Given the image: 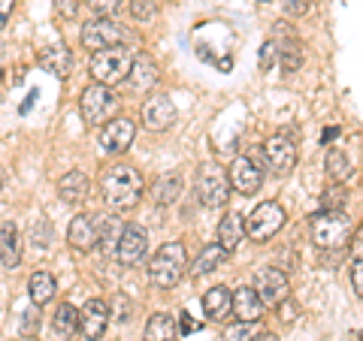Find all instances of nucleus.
Here are the masks:
<instances>
[{
    "mask_svg": "<svg viewBox=\"0 0 363 341\" xmlns=\"http://www.w3.org/2000/svg\"><path fill=\"white\" fill-rule=\"evenodd\" d=\"M30 238H33V245H37V248H49V242H52V226L45 224V221H37V224H33V230H30Z\"/></svg>",
    "mask_w": 363,
    "mask_h": 341,
    "instance_id": "nucleus-39",
    "label": "nucleus"
},
{
    "mask_svg": "<svg viewBox=\"0 0 363 341\" xmlns=\"http://www.w3.org/2000/svg\"><path fill=\"white\" fill-rule=\"evenodd\" d=\"M133 61H136V54L130 45H112V49L94 52V58H91V76L97 79V85L112 88L130 76Z\"/></svg>",
    "mask_w": 363,
    "mask_h": 341,
    "instance_id": "nucleus-2",
    "label": "nucleus"
},
{
    "mask_svg": "<svg viewBox=\"0 0 363 341\" xmlns=\"http://www.w3.org/2000/svg\"><path fill=\"white\" fill-rule=\"evenodd\" d=\"M182 197V175L179 173H164V175H157V181L152 185V200H155V206H173V202Z\"/></svg>",
    "mask_w": 363,
    "mask_h": 341,
    "instance_id": "nucleus-23",
    "label": "nucleus"
},
{
    "mask_svg": "<svg viewBox=\"0 0 363 341\" xmlns=\"http://www.w3.org/2000/svg\"><path fill=\"white\" fill-rule=\"evenodd\" d=\"M255 341H279V335H272V333H260Z\"/></svg>",
    "mask_w": 363,
    "mask_h": 341,
    "instance_id": "nucleus-48",
    "label": "nucleus"
},
{
    "mask_svg": "<svg viewBox=\"0 0 363 341\" xmlns=\"http://www.w3.org/2000/svg\"><path fill=\"white\" fill-rule=\"evenodd\" d=\"M194 187H197V200L206 209H221L230 200V175L218 163H203Z\"/></svg>",
    "mask_w": 363,
    "mask_h": 341,
    "instance_id": "nucleus-5",
    "label": "nucleus"
},
{
    "mask_svg": "<svg viewBox=\"0 0 363 341\" xmlns=\"http://www.w3.org/2000/svg\"><path fill=\"white\" fill-rule=\"evenodd\" d=\"M281 45V42H279ZM281 70L285 73H297L300 67H303V49H300V42L297 40H291V42H285L281 45Z\"/></svg>",
    "mask_w": 363,
    "mask_h": 341,
    "instance_id": "nucleus-31",
    "label": "nucleus"
},
{
    "mask_svg": "<svg viewBox=\"0 0 363 341\" xmlns=\"http://www.w3.org/2000/svg\"><path fill=\"white\" fill-rule=\"evenodd\" d=\"M230 185L240 193H257L260 185H264V173L255 157H236L230 163Z\"/></svg>",
    "mask_w": 363,
    "mask_h": 341,
    "instance_id": "nucleus-15",
    "label": "nucleus"
},
{
    "mask_svg": "<svg viewBox=\"0 0 363 341\" xmlns=\"http://www.w3.org/2000/svg\"><path fill=\"white\" fill-rule=\"evenodd\" d=\"M230 305H233V293L227 287H212L203 296V311H206L209 320H224L230 314Z\"/></svg>",
    "mask_w": 363,
    "mask_h": 341,
    "instance_id": "nucleus-26",
    "label": "nucleus"
},
{
    "mask_svg": "<svg viewBox=\"0 0 363 341\" xmlns=\"http://www.w3.org/2000/svg\"><path fill=\"white\" fill-rule=\"evenodd\" d=\"M143 124L155 133H164L176 124V106L173 100L164 97V94H155L143 103Z\"/></svg>",
    "mask_w": 363,
    "mask_h": 341,
    "instance_id": "nucleus-13",
    "label": "nucleus"
},
{
    "mask_svg": "<svg viewBox=\"0 0 363 341\" xmlns=\"http://www.w3.org/2000/svg\"><path fill=\"white\" fill-rule=\"evenodd\" d=\"M188 269V251L182 242H167L164 248H157V254L152 257L149 263V278L152 284H157V287H176V284L182 281V275H185Z\"/></svg>",
    "mask_w": 363,
    "mask_h": 341,
    "instance_id": "nucleus-3",
    "label": "nucleus"
},
{
    "mask_svg": "<svg viewBox=\"0 0 363 341\" xmlns=\"http://www.w3.org/2000/svg\"><path fill=\"white\" fill-rule=\"evenodd\" d=\"M345 206V185H330L324 190V212H342Z\"/></svg>",
    "mask_w": 363,
    "mask_h": 341,
    "instance_id": "nucleus-33",
    "label": "nucleus"
},
{
    "mask_svg": "<svg viewBox=\"0 0 363 341\" xmlns=\"http://www.w3.org/2000/svg\"><path fill=\"white\" fill-rule=\"evenodd\" d=\"M109 305L104 299H88L82 308H79V333L88 341H100L109 326Z\"/></svg>",
    "mask_w": 363,
    "mask_h": 341,
    "instance_id": "nucleus-10",
    "label": "nucleus"
},
{
    "mask_svg": "<svg viewBox=\"0 0 363 341\" xmlns=\"http://www.w3.org/2000/svg\"><path fill=\"white\" fill-rule=\"evenodd\" d=\"M264 161L272 175H288L297 166V149H294V142L285 139V136H269L264 145Z\"/></svg>",
    "mask_w": 363,
    "mask_h": 341,
    "instance_id": "nucleus-11",
    "label": "nucleus"
},
{
    "mask_svg": "<svg viewBox=\"0 0 363 341\" xmlns=\"http://www.w3.org/2000/svg\"><path fill=\"white\" fill-rule=\"evenodd\" d=\"M264 308H267V305L260 302V296L255 293V287H240V290H233V305H230V311H233V317H240L242 323H257L260 317H264Z\"/></svg>",
    "mask_w": 363,
    "mask_h": 341,
    "instance_id": "nucleus-16",
    "label": "nucleus"
},
{
    "mask_svg": "<svg viewBox=\"0 0 363 341\" xmlns=\"http://www.w3.org/2000/svg\"><path fill=\"white\" fill-rule=\"evenodd\" d=\"M40 67L45 73L58 76V79H67L73 70V54L70 49H67L64 42H55V45H45V49H40Z\"/></svg>",
    "mask_w": 363,
    "mask_h": 341,
    "instance_id": "nucleus-17",
    "label": "nucleus"
},
{
    "mask_svg": "<svg viewBox=\"0 0 363 341\" xmlns=\"http://www.w3.org/2000/svg\"><path fill=\"white\" fill-rule=\"evenodd\" d=\"M79 109H82V118L88 124H104L112 112L118 109V100L106 85L94 82V85H88L82 91V97H79Z\"/></svg>",
    "mask_w": 363,
    "mask_h": 341,
    "instance_id": "nucleus-8",
    "label": "nucleus"
},
{
    "mask_svg": "<svg viewBox=\"0 0 363 341\" xmlns=\"http://www.w3.org/2000/svg\"><path fill=\"white\" fill-rule=\"evenodd\" d=\"M309 4L312 0H281V13H285L288 18H303L306 13H309Z\"/></svg>",
    "mask_w": 363,
    "mask_h": 341,
    "instance_id": "nucleus-38",
    "label": "nucleus"
},
{
    "mask_svg": "<svg viewBox=\"0 0 363 341\" xmlns=\"http://www.w3.org/2000/svg\"><path fill=\"white\" fill-rule=\"evenodd\" d=\"M157 9V0H130V16L136 21H149Z\"/></svg>",
    "mask_w": 363,
    "mask_h": 341,
    "instance_id": "nucleus-35",
    "label": "nucleus"
},
{
    "mask_svg": "<svg viewBox=\"0 0 363 341\" xmlns=\"http://www.w3.org/2000/svg\"><path fill=\"white\" fill-rule=\"evenodd\" d=\"M336 136H339V127H327V130L321 133V139H324V142H333Z\"/></svg>",
    "mask_w": 363,
    "mask_h": 341,
    "instance_id": "nucleus-46",
    "label": "nucleus"
},
{
    "mask_svg": "<svg viewBox=\"0 0 363 341\" xmlns=\"http://www.w3.org/2000/svg\"><path fill=\"white\" fill-rule=\"evenodd\" d=\"M276 308L281 311V320H285V323H294V314H297V308H294V302H281V305H276Z\"/></svg>",
    "mask_w": 363,
    "mask_h": 341,
    "instance_id": "nucleus-45",
    "label": "nucleus"
},
{
    "mask_svg": "<svg viewBox=\"0 0 363 341\" xmlns=\"http://www.w3.org/2000/svg\"><path fill=\"white\" fill-rule=\"evenodd\" d=\"M360 341H363V333H360Z\"/></svg>",
    "mask_w": 363,
    "mask_h": 341,
    "instance_id": "nucleus-50",
    "label": "nucleus"
},
{
    "mask_svg": "<svg viewBox=\"0 0 363 341\" xmlns=\"http://www.w3.org/2000/svg\"><path fill=\"white\" fill-rule=\"evenodd\" d=\"M55 4H58V13L64 16V18H76L79 16V0H55Z\"/></svg>",
    "mask_w": 363,
    "mask_h": 341,
    "instance_id": "nucleus-41",
    "label": "nucleus"
},
{
    "mask_svg": "<svg viewBox=\"0 0 363 341\" xmlns=\"http://www.w3.org/2000/svg\"><path fill=\"white\" fill-rule=\"evenodd\" d=\"M13 9H16V0H0V30L6 28V21H9V16H13Z\"/></svg>",
    "mask_w": 363,
    "mask_h": 341,
    "instance_id": "nucleus-43",
    "label": "nucleus"
},
{
    "mask_svg": "<svg viewBox=\"0 0 363 341\" xmlns=\"http://www.w3.org/2000/svg\"><path fill=\"white\" fill-rule=\"evenodd\" d=\"M94 224H97V245H100V251H104L106 257H109V254L116 257L118 242H121V233H124V224L116 218V214H104V218H94Z\"/></svg>",
    "mask_w": 363,
    "mask_h": 341,
    "instance_id": "nucleus-19",
    "label": "nucleus"
},
{
    "mask_svg": "<svg viewBox=\"0 0 363 341\" xmlns=\"http://www.w3.org/2000/svg\"><path fill=\"white\" fill-rule=\"evenodd\" d=\"M133 139H136V127L128 118H116V121L104 124V130H100V145H104V151H109V154L128 151Z\"/></svg>",
    "mask_w": 363,
    "mask_h": 341,
    "instance_id": "nucleus-14",
    "label": "nucleus"
},
{
    "mask_svg": "<svg viewBox=\"0 0 363 341\" xmlns=\"http://www.w3.org/2000/svg\"><path fill=\"white\" fill-rule=\"evenodd\" d=\"M227 260V251L221 245H206L200 251V257H197V263H194V269H191V275L194 278H203V275H209V272H215L221 263Z\"/></svg>",
    "mask_w": 363,
    "mask_h": 341,
    "instance_id": "nucleus-29",
    "label": "nucleus"
},
{
    "mask_svg": "<svg viewBox=\"0 0 363 341\" xmlns=\"http://www.w3.org/2000/svg\"><path fill=\"white\" fill-rule=\"evenodd\" d=\"M67 242H70L76 251H91L97 245V224L91 214H76L70 221V230H67Z\"/></svg>",
    "mask_w": 363,
    "mask_h": 341,
    "instance_id": "nucleus-18",
    "label": "nucleus"
},
{
    "mask_svg": "<svg viewBox=\"0 0 363 341\" xmlns=\"http://www.w3.org/2000/svg\"><path fill=\"white\" fill-rule=\"evenodd\" d=\"M257 335H260V320L257 323L236 320L230 329H224V341H255Z\"/></svg>",
    "mask_w": 363,
    "mask_h": 341,
    "instance_id": "nucleus-32",
    "label": "nucleus"
},
{
    "mask_svg": "<svg viewBox=\"0 0 363 341\" xmlns=\"http://www.w3.org/2000/svg\"><path fill=\"white\" fill-rule=\"evenodd\" d=\"M176 326H179V333H182V335H188V333H197V329H200V323H194V320H191L188 314H182V320H179Z\"/></svg>",
    "mask_w": 363,
    "mask_h": 341,
    "instance_id": "nucleus-44",
    "label": "nucleus"
},
{
    "mask_svg": "<svg viewBox=\"0 0 363 341\" xmlns=\"http://www.w3.org/2000/svg\"><path fill=\"white\" fill-rule=\"evenodd\" d=\"M351 218L345 212H318L312 218V242L321 251H339L351 242Z\"/></svg>",
    "mask_w": 363,
    "mask_h": 341,
    "instance_id": "nucleus-4",
    "label": "nucleus"
},
{
    "mask_svg": "<svg viewBox=\"0 0 363 341\" xmlns=\"http://www.w3.org/2000/svg\"><path fill=\"white\" fill-rule=\"evenodd\" d=\"M351 287L363 299V260H354V266H351Z\"/></svg>",
    "mask_w": 363,
    "mask_h": 341,
    "instance_id": "nucleus-40",
    "label": "nucleus"
},
{
    "mask_svg": "<svg viewBox=\"0 0 363 341\" xmlns=\"http://www.w3.org/2000/svg\"><path fill=\"white\" fill-rule=\"evenodd\" d=\"M279 54H281V45L276 42V40H267L264 45H260V70H272L276 67V61H279Z\"/></svg>",
    "mask_w": 363,
    "mask_h": 341,
    "instance_id": "nucleus-34",
    "label": "nucleus"
},
{
    "mask_svg": "<svg viewBox=\"0 0 363 341\" xmlns=\"http://www.w3.org/2000/svg\"><path fill=\"white\" fill-rule=\"evenodd\" d=\"M351 161H348V154L342 149H330L327 151V178L333 181V185H345V181L351 178Z\"/></svg>",
    "mask_w": 363,
    "mask_h": 341,
    "instance_id": "nucleus-28",
    "label": "nucleus"
},
{
    "mask_svg": "<svg viewBox=\"0 0 363 341\" xmlns=\"http://www.w3.org/2000/svg\"><path fill=\"white\" fill-rule=\"evenodd\" d=\"M28 293H30V302L33 305H45L55 296V278L49 272H33L28 278Z\"/></svg>",
    "mask_w": 363,
    "mask_h": 341,
    "instance_id": "nucleus-30",
    "label": "nucleus"
},
{
    "mask_svg": "<svg viewBox=\"0 0 363 341\" xmlns=\"http://www.w3.org/2000/svg\"><path fill=\"white\" fill-rule=\"evenodd\" d=\"M40 333V305H33L30 311L21 314V335H37Z\"/></svg>",
    "mask_w": 363,
    "mask_h": 341,
    "instance_id": "nucleus-36",
    "label": "nucleus"
},
{
    "mask_svg": "<svg viewBox=\"0 0 363 341\" xmlns=\"http://www.w3.org/2000/svg\"><path fill=\"white\" fill-rule=\"evenodd\" d=\"M88 190H91V181H88V175L82 173V169H70V173L58 181V193L64 197V202H70V206L82 202L88 197Z\"/></svg>",
    "mask_w": 363,
    "mask_h": 341,
    "instance_id": "nucleus-22",
    "label": "nucleus"
},
{
    "mask_svg": "<svg viewBox=\"0 0 363 341\" xmlns=\"http://www.w3.org/2000/svg\"><path fill=\"white\" fill-rule=\"evenodd\" d=\"M255 293L260 296V302L264 305H281L288 299V293H291V284H288V275L281 269H272V266H267V269H260L257 275H255Z\"/></svg>",
    "mask_w": 363,
    "mask_h": 341,
    "instance_id": "nucleus-9",
    "label": "nucleus"
},
{
    "mask_svg": "<svg viewBox=\"0 0 363 341\" xmlns=\"http://www.w3.org/2000/svg\"><path fill=\"white\" fill-rule=\"evenodd\" d=\"M179 335V326H176V317L167 314V311H155L145 323V333L143 341H176Z\"/></svg>",
    "mask_w": 363,
    "mask_h": 341,
    "instance_id": "nucleus-21",
    "label": "nucleus"
},
{
    "mask_svg": "<svg viewBox=\"0 0 363 341\" xmlns=\"http://www.w3.org/2000/svg\"><path fill=\"white\" fill-rule=\"evenodd\" d=\"M88 6L94 9L100 18H116V13L121 9V0H88Z\"/></svg>",
    "mask_w": 363,
    "mask_h": 341,
    "instance_id": "nucleus-37",
    "label": "nucleus"
},
{
    "mask_svg": "<svg viewBox=\"0 0 363 341\" xmlns=\"http://www.w3.org/2000/svg\"><path fill=\"white\" fill-rule=\"evenodd\" d=\"M128 42H130V33L116 18L88 21L82 30V45L88 52H104V49H112V45H128Z\"/></svg>",
    "mask_w": 363,
    "mask_h": 341,
    "instance_id": "nucleus-7",
    "label": "nucleus"
},
{
    "mask_svg": "<svg viewBox=\"0 0 363 341\" xmlns=\"http://www.w3.org/2000/svg\"><path fill=\"white\" fill-rule=\"evenodd\" d=\"M145 251H149V233H145L140 224H128L124 226V233H121L116 260L121 266H136L145 257Z\"/></svg>",
    "mask_w": 363,
    "mask_h": 341,
    "instance_id": "nucleus-12",
    "label": "nucleus"
},
{
    "mask_svg": "<svg viewBox=\"0 0 363 341\" xmlns=\"http://www.w3.org/2000/svg\"><path fill=\"white\" fill-rule=\"evenodd\" d=\"M52 329H55V335H58L61 341L73 338L79 333V311L73 308L70 302H61L58 305V311H55V320H52Z\"/></svg>",
    "mask_w": 363,
    "mask_h": 341,
    "instance_id": "nucleus-27",
    "label": "nucleus"
},
{
    "mask_svg": "<svg viewBox=\"0 0 363 341\" xmlns=\"http://www.w3.org/2000/svg\"><path fill=\"white\" fill-rule=\"evenodd\" d=\"M18 260H21V238H18L16 224L9 221V224H4V230H0V263L6 269H16Z\"/></svg>",
    "mask_w": 363,
    "mask_h": 341,
    "instance_id": "nucleus-24",
    "label": "nucleus"
},
{
    "mask_svg": "<svg viewBox=\"0 0 363 341\" xmlns=\"http://www.w3.org/2000/svg\"><path fill=\"white\" fill-rule=\"evenodd\" d=\"M0 190H4V175H0Z\"/></svg>",
    "mask_w": 363,
    "mask_h": 341,
    "instance_id": "nucleus-49",
    "label": "nucleus"
},
{
    "mask_svg": "<svg viewBox=\"0 0 363 341\" xmlns=\"http://www.w3.org/2000/svg\"><path fill=\"white\" fill-rule=\"evenodd\" d=\"M33 100H37V91H30V94H28V100H25V103H21V115H25V112H30Z\"/></svg>",
    "mask_w": 363,
    "mask_h": 341,
    "instance_id": "nucleus-47",
    "label": "nucleus"
},
{
    "mask_svg": "<svg viewBox=\"0 0 363 341\" xmlns=\"http://www.w3.org/2000/svg\"><path fill=\"white\" fill-rule=\"evenodd\" d=\"M351 254H354V260H363V224L351 236Z\"/></svg>",
    "mask_w": 363,
    "mask_h": 341,
    "instance_id": "nucleus-42",
    "label": "nucleus"
},
{
    "mask_svg": "<svg viewBox=\"0 0 363 341\" xmlns=\"http://www.w3.org/2000/svg\"><path fill=\"white\" fill-rule=\"evenodd\" d=\"M152 85H157V64L149 54H136V61L130 67V88L133 91H149Z\"/></svg>",
    "mask_w": 363,
    "mask_h": 341,
    "instance_id": "nucleus-25",
    "label": "nucleus"
},
{
    "mask_svg": "<svg viewBox=\"0 0 363 341\" xmlns=\"http://www.w3.org/2000/svg\"><path fill=\"white\" fill-rule=\"evenodd\" d=\"M100 190H104V202L112 212H128L140 202L143 190H145V181L140 175V169L133 166H109L104 178H100Z\"/></svg>",
    "mask_w": 363,
    "mask_h": 341,
    "instance_id": "nucleus-1",
    "label": "nucleus"
},
{
    "mask_svg": "<svg viewBox=\"0 0 363 341\" xmlns=\"http://www.w3.org/2000/svg\"><path fill=\"white\" fill-rule=\"evenodd\" d=\"M285 221H288V214L279 202H260V206H255V212L245 218V236L257 245L269 242V238L285 226Z\"/></svg>",
    "mask_w": 363,
    "mask_h": 341,
    "instance_id": "nucleus-6",
    "label": "nucleus"
},
{
    "mask_svg": "<svg viewBox=\"0 0 363 341\" xmlns=\"http://www.w3.org/2000/svg\"><path fill=\"white\" fill-rule=\"evenodd\" d=\"M242 236H245V221H242V214L227 212L224 218H221V224H218V245L224 248L227 254H233L236 245L242 242Z\"/></svg>",
    "mask_w": 363,
    "mask_h": 341,
    "instance_id": "nucleus-20",
    "label": "nucleus"
}]
</instances>
